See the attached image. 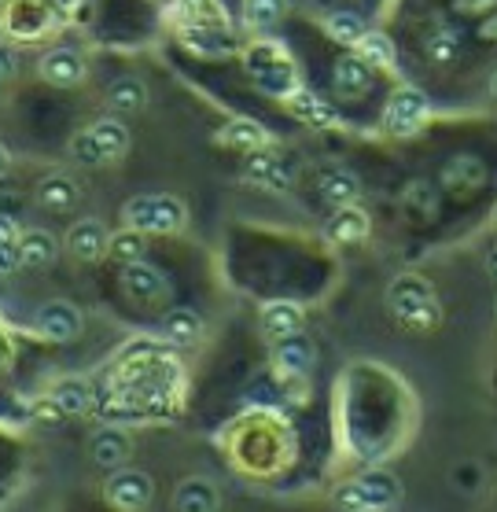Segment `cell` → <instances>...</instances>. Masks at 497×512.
Listing matches in <instances>:
<instances>
[{"mask_svg":"<svg viewBox=\"0 0 497 512\" xmlns=\"http://www.w3.org/2000/svg\"><path fill=\"white\" fill-rule=\"evenodd\" d=\"M387 306H391L394 321L409 332H435L442 321V306L435 299V288L417 273H402L391 280L387 288Z\"/></svg>","mask_w":497,"mask_h":512,"instance_id":"obj_1","label":"cell"},{"mask_svg":"<svg viewBox=\"0 0 497 512\" xmlns=\"http://www.w3.org/2000/svg\"><path fill=\"white\" fill-rule=\"evenodd\" d=\"M398 498H402V483H398L391 472H383V468L350 479V483L336 487V494H332L336 509H343V512H383V509H391Z\"/></svg>","mask_w":497,"mask_h":512,"instance_id":"obj_2","label":"cell"},{"mask_svg":"<svg viewBox=\"0 0 497 512\" xmlns=\"http://www.w3.org/2000/svg\"><path fill=\"white\" fill-rule=\"evenodd\" d=\"M126 218V229H137L144 236H166L177 233L185 225V203L177 196H166V192H155V196H133L122 210Z\"/></svg>","mask_w":497,"mask_h":512,"instance_id":"obj_3","label":"cell"},{"mask_svg":"<svg viewBox=\"0 0 497 512\" xmlns=\"http://www.w3.org/2000/svg\"><path fill=\"white\" fill-rule=\"evenodd\" d=\"M59 8H63L59 0H37V8H30V0H8L0 12V30H8L19 41L45 37L48 30H56Z\"/></svg>","mask_w":497,"mask_h":512,"instance_id":"obj_4","label":"cell"},{"mask_svg":"<svg viewBox=\"0 0 497 512\" xmlns=\"http://www.w3.org/2000/svg\"><path fill=\"white\" fill-rule=\"evenodd\" d=\"M431 115V100L413 85H402L394 89L387 107H383V129L394 133V137H413L417 129H424Z\"/></svg>","mask_w":497,"mask_h":512,"instance_id":"obj_5","label":"cell"},{"mask_svg":"<svg viewBox=\"0 0 497 512\" xmlns=\"http://www.w3.org/2000/svg\"><path fill=\"white\" fill-rule=\"evenodd\" d=\"M151 498H155V483H151V476L140 472V468H115L104 483V501L115 505L118 512L148 509Z\"/></svg>","mask_w":497,"mask_h":512,"instance_id":"obj_6","label":"cell"},{"mask_svg":"<svg viewBox=\"0 0 497 512\" xmlns=\"http://www.w3.org/2000/svg\"><path fill=\"white\" fill-rule=\"evenodd\" d=\"M34 328H37V336L52 339V343H74V339L81 336V328H85V317H81V310L74 303L56 299V303H48L37 310Z\"/></svg>","mask_w":497,"mask_h":512,"instance_id":"obj_7","label":"cell"},{"mask_svg":"<svg viewBox=\"0 0 497 512\" xmlns=\"http://www.w3.org/2000/svg\"><path fill=\"white\" fill-rule=\"evenodd\" d=\"M37 74L48 85H56V89H70V85H78L85 78V56H81L78 48L56 45L37 59Z\"/></svg>","mask_w":497,"mask_h":512,"instance_id":"obj_8","label":"cell"},{"mask_svg":"<svg viewBox=\"0 0 497 512\" xmlns=\"http://www.w3.org/2000/svg\"><path fill=\"white\" fill-rule=\"evenodd\" d=\"M122 291H126L129 299H137V303H159L170 291V280H166V273L159 266H151V262L140 258V262L122 266Z\"/></svg>","mask_w":497,"mask_h":512,"instance_id":"obj_9","label":"cell"},{"mask_svg":"<svg viewBox=\"0 0 497 512\" xmlns=\"http://www.w3.org/2000/svg\"><path fill=\"white\" fill-rule=\"evenodd\" d=\"M129 454H133V439H129L118 424H104L100 431H93V439H89V457H93L100 468H107V472L126 468Z\"/></svg>","mask_w":497,"mask_h":512,"instance_id":"obj_10","label":"cell"},{"mask_svg":"<svg viewBox=\"0 0 497 512\" xmlns=\"http://www.w3.org/2000/svg\"><path fill=\"white\" fill-rule=\"evenodd\" d=\"M107 244H111V233H107L104 222L96 218H81L67 229V251L78 262H96V258L107 255Z\"/></svg>","mask_w":497,"mask_h":512,"instance_id":"obj_11","label":"cell"},{"mask_svg":"<svg viewBox=\"0 0 497 512\" xmlns=\"http://www.w3.org/2000/svg\"><path fill=\"white\" fill-rule=\"evenodd\" d=\"M273 365H277L280 376H291V380H299L313 369V343L302 332L295 336H284V339H273Z\"/></svg>","mask_w":497,"mask_h":512,"instance_id":"obj_12","label":"cell"},{"mask_svg":"<svg viewBox=\"0 0 497 512\" xmlns=\"http://www.w3.org/2000/svg\"><path fill=\"white\" fill-rule=\"evenodd\" d=\"M288 111L299 118V122H306V126H317V129L343 126V118H339L336 107L328 104V100H321L317 93H310V89H291Z\"/></svg>","mask_w":497,"mask_h":512,"instance_id":"obj_13","label":"cell"},{"mask_svg":"<svg viewBox=\"0 0 497 512\" xmlns=\"http://www.w3.org/2000/svg\"><path fill=\"white\" fill-rule=\"evenodd\" d=\"M34 199H37V207L52 210V214L74 210V207H78V199H81L78 177H70V174H63V170H56V174H48L45 181L37 185Z\"/></svg>","mask_w":497,"mask_h":512,"instance_id":"obj_14","label":"cell"},{"mask_svg":"<svg viewBox=\"0 0 497 512\" xmlns=\"http://www.w3.org/2000/svg\"><path fill=\"white\" fill-rule=\"evenodd\" d=\"M214 140H218L221 148H229V152L255 155L269 144V133L258 126V122H251V118H232V122H225V126L214 133Z\"/></svg>","mask_w":497,"mask_h":512,"instance_id":"obj_15","label":"cell"},{"mask_svg":"<svg viewBox=\"0 0 497 512\" xmlns=\"http://www.w3.org/2000/svg\"><path fill=\"white\" fill-rule=\"evenodd\" d=\"M369 214L358 207V203H350V207H339L328 225H324V236L332 240V244H361V240H369Z\"/></svg>","mask_w":497,"mask_h":512,"instance_id":"obj_16","label":"cell"},{"mask_svg":"<svg viewBox=\"0 0 497 512\" xmlns=\"http://www.w3.org/2000/svg\"><path fill=\"white\" fill-rule=\"evenodd\" d=\"M59 258V240L48 229H23L19 233V266L48 269Z\"/></svg>","mask_w":497,"mask_h":512,"instance_id":"obj_17","label":"cell"},{"mask_svg":"<svg viewBox=\"0 0 497 512\" xmlns=\"http://www.w3.org/2000/svg\"><path fill=\"white\" fill-rule=\"evenodd\" d=\"M243 174H247V181H255V185L269 188V192H288V188H291V170L280 163V155L266 152V148L247 159Z\"/></svg>","mask_w":497,"mask_h":512,"instance_id":"obj_18","label":"cell"},{"mask_svg":"<svg viewBox=\"0 0 497 512\" xmlns=\"http://www.w3.org/2000/svg\"><path fill=\"white\" fill-rule=\"evenodd\" d=\"M262 332H266L269 339H284V336H295V332H302V325H306V314H302L299 303H291V299H277V303H266L262 306Z\"/></svg>","mask_w":497,"mask_h":512,"instance_id":"obj_19","label":"cell"},{"mask_svg":"<svg viewBox=\"0 0 497 512\" xmlns=\"http://www.w3.org/2000/svg\"><path fill=\"white\" fill-rule=\"evenodd\" d=\"M221 509V494L210 479H185L177 483L174 490V512H218Z\"/></svg>","mask_w":497,"mask_h":512,"instance_id":"obj_20","label":"cell"},{"mask_svg":"<svg viewBox=\"0 0 497 512\" xmlns=\"http://www.w3.org/2000/svg\"><path fill=\"white\" fill-rule=\"evenodd\" d=\"M317 188H321L324 203H332V207H350L361 196L358 177L350 174L347 166H324L321 177H317Z\"/></svg>","mask_w":497,"mask_h":512,"instance_id":"obj_21","label":"cell"},{"mask_svg":"<svg viewBox=\"0 0 497 512\" xmlns=\"http://www.w3.org/2000/svg\"><path fill=\"white\" fill-rule=\"evenodd\" d=\"M332 85H336V93L350 96V100H358V96L369 93L372 85V67L365 59L354 52V56H343L332 70Z\"/></svg>","mask_w":497,"mask_h":512,"instance_id":"obj_22","label":"cell"},{"mask_svg":"<svg viewBox=\"0 0 497 512\" xmlns=\"http://www.w3.org/2000/svg\"><path fill=\"white\" fill-rule=\"evenodd\" d=\"M48 395L56 398L70 420L85 417V413L93 409V387H89V380H81V376H63V380H56Z\"/></svg>","mask_w":497,"mask_h":512,"instance_id":"obj_23","label":"cell"},{"mask_svg":"<svg viewBox=\"0 0 497 512\" xmlns=\"http://www.w3.org/2000/svg\"><path fill=\"white\" fill-rule=\"evenodd\" d=\"M162 336L174 347H192L203 336V317L196 310H188V306H174L170 314L162 317Z\"/></svg>","mask_w":497,"mask_h":512,"instance_id":"obj_24","label":"cell"},{"mask_svg":"<svg viewBox=\"0 0 497 512\" xmlns=\"http://www.w3.org/2000/svg\"><path fill=\"white\" fill-rule=\"evenodd\" d=\"M107 104H111V111H118V115H137V111H144V104H148V89H144L140 78H115L111 89H107Z\"/></svg>","mask_w":497,"mask_h":512,"instance_id":"obj_25","label":"cell"},{"mask_svg":"<svg viewBox=\"0 0 497 512\" xmlns=\"http://www.w3.org/2000/svg\"><path fill=\"white\" fill-rule=\"evenodd\" d=\"M89 133H93L96 144L104 148L107 163H111V159H122V155L129 152V129L122 118H96L93 126H89Z\"/></svg>","mask_w":497,"mask_h":512,"instance_id":"obj_26","label":"cell"},{"mask_svg":"<svg viewBox=\"0 0 497 512\" xmlns=\"http://www.w3.org/2000/svg\"><path fill=\"white\" fill-rule=\"evenodd\" d=\"M358 56L369 63V67H380V70H394V63H398V48H394V41L383 30H365V37H361L358 45Z\"/></svg>","mask_w":497,"mask_h":512,"instance_id":"obj_27","label":"cell"},{"mask_svg":"<svg viewBox=\"0 0 497 512\" xmlns=\"http://www.w3.org/2000/svg\"><path fill=\"white\" fill-rule=\"evenodd\" d=\"M324 30H328V37H336L339 45H358L361 37H365V19H361L358 12H332L328 19H324Z\"/></svg>","mask_w":497,"mask_h":512,"instance_id":"obj_28","label":"cell"},{"mask_svg":"<svg viewBox=\"0 0 497 512\" xmlns=\"http://www.w3.org/2000/svg\"><path fill=\"white\" fill-rule=\"evenodd\" d=\"M148 251V240L137 229H122V233H111V244H107V255L115 258L118 266H129V262H140Z\"/></svg>","mask_w":497,"mask_h":512,"instance_id":"obj_29","label":"cell"},{"mask_svg":"<svg viewBox=\"0 0 497 512\" xmlns=\"http://www.w3.org/2000/svg\"><path fill=\"white\" fill-rule=\"evenodd\" d=\"M284 12H288V0H247L243 4L247 26H255V30H269Z\"/></svg>","mask_w":497,"mask_h":512,"instance_id":"obj_30","label":"cell"},{"mask_svg":"<svg viewBox=\"0 0 497 512\" xmlns=\"http://www.w3.org/2000/svg\"><path fill=\"white\" fill-rule=\"evenodd\" d=\"M70 159H74L78 166H104L107 163L104 148L96 144V137L89 133V129H81V133L70 137Z\"/></svg>","mask_w":497,"mask_h":512,"instance_id":"obj_31","label":"cell"},{"mask_svg":"<svg viewBox=\"0 0 497 512\" xmlns=\"http://www.w3.org/2000/svg\"><path fill=\"white\" fill-rule=\"evenodd\" d=\"M457 52H461V37L453 34V30H435V34L428 37L431 63H439V67H450L453 59H457Z\"/></svg>","mask_w":497,"mask_h":512,"instance_id":"obj_32","label":"cell"},{"mask_svg":"<svg viewBox=\"0 0 497 512\" xmlns=\"http://www.w3.org/2000/svg\"><path fill=\"white\" fill-rule=\"evenodd\" d=\"M30 420L34 424H45V428H56V424H63V420H70L67 413H63V406H59L52 395H41L34 398V406H30Z\"/></svg>","mask_w":497,"mask_h":512,"instance_id":"obj_33","label":"cell"},{"mask_svg":"<svg viewBox=\"0 0 497 512\" xmlns=\"http://www.w3.org/2000/svg\"><path fill=\"white\" fill-rule=\"evenodd\" d=\"M19 266V236H0V277L15 273Z\"/></svg>","mask_w":497,"mask_h":512,"instance_id":"obj_34","label":"cell"},{"mask_svg":"<svg viewBox=\"0 0 497 512\" xmlns=\"http://www.w3.org/2000/svg\"><path fill=\"white\" fill-rule=\"evenodd\" d=\"M15 70H19V56H15L12 48L0 41V85L4 82H12L15 78Z\"/></svg>","mask_w":497,"mask_h":512,"instance_id":"obj_35","label":"cell"},{"mask_svg":"<svg viewBox=\"0 0 497 512\" xmlns=\"http://www.w3.org/2000/svg\"><path fill=\"white\" fill-rule=\"evenodd\" d=\"M19 233H23V229H19V222L0 214V236H19Z\"/></svg>","mask_w":497,"mask_h":512,"instance_id":"obj_36","label":"cell"},{"mask_svg":"<svg viewBox=\"0 0 497 512\" xmlns=\"http://www.w3.org/2000/svg\"><path fill=\"white\" fill-rule=\"evenodd\" d=\"M464 4H468V8H472V12H479V8H494L497 0H464Z\"/></svg>","mask_w":497,"mask_h":512,"instance_id":"obj_37","label":"cell"},{"mask_svg":"<svg viewBox=\"0 0 497 512\" xmlns=\"http://www.w3.org/2000/svg\"><path fill=\"white\" fill-rule=\"evenodd\" d=\"M8 163H12V159H8V148L0 144V177H4V170H8Z\"/></svg>","mask_w":497,"mask_h":512,"instance_id":"obj_38","label":"cell"},{"mask_svg":"<svg viewBox=\"0 0 497 512\" xmlns=\"http://www.w3.org/2000/svg\"><path fill=\"white\" fill-rule=\"evenodd\" d=\"M483 34H486V37H494V41H497V15H494V19H490V23L483 26Z\"/></svg>","mask_w":497,"mask_h":512,"instance_id":"obj_39","label":"cell"},{"mask_svg":"<svg viewBox=\"0 0 497 512\" xmlns=\"http://www.w3.org/2000/svg\"><path fill=\"white\" fill-rule=\"evenodd\" d=\"M486 266H490V277L497 280V251H490V258H486Z\"/></svg>","mask_w":497,"mask_h":512,"instance_id":"obj_40","label":"cell"},{"mask_svg":"<svg viewBox=\"0 0 497 512\" xmlns=\"http://www.w3.org/2000/svg\"><path fill=\"white\" fill-rule=\"evenodd\" d=\"M490 93H494V96H497V74H494V82H490Z\"/></svg>","mask_w":497,"mask_h":512,"instance_id":"obj_41","label":"cell"}]
</instances>
